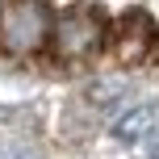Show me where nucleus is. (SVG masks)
I'll list each match as a JSON object with an SVG mask.
<instances>
[{
	"mask_svg": "<svg viewBox=\"0 0 159 159\" xmlns=\"http://www.w3.org/2000/svg\"><path fill=\"white\" fill-rule=\"evenodd\" d=\"M50 8L42 0H8L0 8V50L4 55H38L50 42Z\"/></svg>",
	"mask_w": 159,
	"mask_h": 159,
	"instance_id": "obj_1",
	"label": "nucleus"
},
{
	"mask_svg": "<svg viewBox=\"0 0 159 159\" xmlns=\"http://www.w3.org/2000/svg\"><path fill=\"white\" fill-rule=\"evenodd\" d=\"M105 34H109V21H105L101 4H71V8H63L59 21H50V38H55L59 59H88V55H96Z\"/></svg>",
	"mask_w": 159,
	"mask_h": 159,
	"instance_id": "obj_2",
	"label": "nucleus"
},
{
	"mask_svg": "<svg viewBox=\"0 0 159 159\" xmlns=\"http://www.w3.org/2000/svg\"><path fill=\"white\" fill-rule=\"evenodd\" d=\"M155 46V21L143 13V8H130L113 21V55L121 63H138L147 59V50Z\"/></svg>",
	"mask_w": 159,
	"mask_h": 159,
	"instance_id": "obj_3",
	"label": "nucleus"
},
{
	"mask_svg": "<svg viewBox=\"0 0 159 159\" xmlns=\"http://www.w3.org/2000/svg\"><path fill=\"white\" fill-rule=\"evenodd\" d=\"M155 126H159V109H151V105H138V109H130L126 117H117L113 134H117L121 143H143Z\"/></svg>",
	"mask_w": 159,
	"mask_h": 159,
	"instance_id": "obj_4",
	"label": "nucleus"
},
{
	"mask_svg": "<svg viewBox=\"0 0 159 159\" xmlns=\"http://www.w3.org/2000/svg\"><path fill=\"white\" fill-rule=\"evenodd\" d=\"M113 96H121V84H117V80H105V84L92 88V101H96V105H109Z\"/></svg>",
	"mask_w": 159,
	"mask_h": 159,
	"instance_id": "obj_5",
	"label": "nucleus"
},
{
	"mask_svg": "<svg viewBox=\"0 0 159 159\" xmlns=\"http://www.w3.org/2000/svg\"><path fill=\"white\" fill-rule=\"evenodd\" d=\"M151 159H159V147H155V155H151Z\"/></svg>",
	"mask_w": 159,
	"mask_h": 159,
	"instance_id": "obj_6",
	"label": "nucleus"
}]
</instances>
